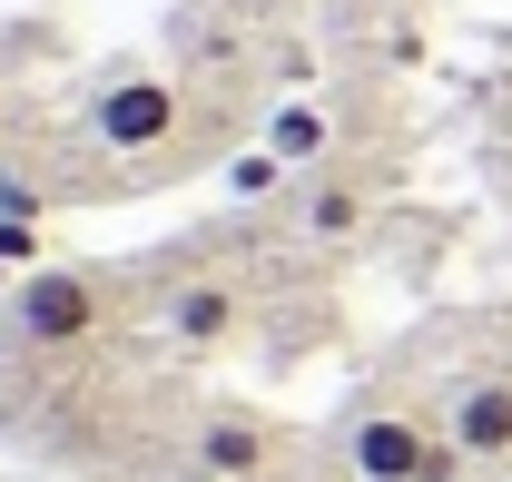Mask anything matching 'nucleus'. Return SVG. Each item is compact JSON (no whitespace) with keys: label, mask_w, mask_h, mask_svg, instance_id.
<instances>
[{"label":"nucleus","mask_w":512,"mask_h":482,"mask_svg":"<svg viewBox=\"0 0 512 482\" xmlns=\"http://www.w3.org/2000/svg\"><path fill=\"white\" fill-rule=\"evenodd\" d=\"M345 463H355V482H463V443L414 414H355Z\"/></svg>","instance_id":"obj_1"},{"label":"nucleus","mask_w":512,"mask_h":482,"mask_svg":"<svg viewBox=\"0 0 512 482\" xmlns=\"http://www.w3.org/2000/svg\"><path fill=\"white\" fill-rule=\"evenodd\" d=\"M99 315H109V296H99V276H79V266H40V276H20L10 305H0L10 345H40V355H50V345H89Z\"/></svg>","instance_id":"obj_2"},{"label":"nucleus","mask_w":512,"mask_h":482,"mask_svg":"<svg viewBox=\"0 0 512 482\" xmlns=\"http://www.w3.org/2000/svg\"><path fill=\"white\" fill-rule=\"evenodd\" d=\"M178 119H188V109H178V89H168V79H148V69H138V79H109V89L89 99V138H99V148H119V158L168 148Z\"/></svg>","instance_id":"obj_3"},{"label":"nucleus","mask_w":512,"mask_h":482,"mask_svg":"<svg viewBox=\"0 0 512 482\" xmlns=\"http://www.w3.org/2000/svg\"><path fill=\"white\" fill-rule=\"evenodd\" d=\"M197 473H207V482H266V473H276V423L207 414V423H197Z\"/></svg>","instance_id":"obj_4"},{"label":"nucleus","mask_w":512,"mask_h":482,"mask_svg":"<svg viewBox=\"0 0 512 482\" xmlns=\"http://www.w3.org/2000/svg\"><path fill=\"white\" fill-rule=\"evenodd\" d=\"M444 433L463 443V463H512V374H473L453 394Z\"/></svg>","instance_id":"obj_5"},{"label":"nucleus","mask_w":512,"mask_h":482,"mask_svg":"<svg viewBox=\"0 0 512 482\" xmlns=\"http://www.w3.org/2000/svg\"><path fill=\"white\" fill-rule=\"evenodd\" d=\"M168 335H178V345H197V355H207V345H227V335H237V286L188 276V286L168 296Z\"/></svg>","instance_id":"obj_6"},{"label":"nucleus","mask_w":512,"mask_h":482,"mask_svg":"<svg viewBox=\"0 0 512 482\" xmlns=\"http://www.w3.org/2000/svg\"><path fill=\"white\" fill-rule=\"evenodd\" d=\"M266 148H276L286 168H306V158H325V148H335V119H325V109H306V99H286V109L266 119Z\"/></svg>","instance_id":"obj_7"},{"label":"nucleus","mask_w":512,"mask_h":482,"mask_svg":"<svg viewBox=\"0 0 512 482\" xmlns=\"http://www.w3.org/2000/svg\"><path fill=\"white\" fill-rule=\"evenodd\" d=\"M355 227H365V187H316V197H306V237H325V246H345L355 237Z\"/></svg>","instance_id":"obj_8"},{"label":"nucleus","mask_w":512,"mask_h":482,"mask_svg":"<svg viewBox=\"0 0 512 482\" xmlns=\"http://www.w3.org/2000/svg\"><path fill=\"white\" fill-rule=\"evenodd\" d=\"M276 178H286L276 148H237V158H227V197H276Z\"/></svg>","instance_id":"obj_9"},{"label":"nucleus","mask_w":512,"mask_h":482,"mask_svg":"<svg viewBox=\"0 0 512 482\" xmlns=\"http://www.w3.org/2000/svg\"><path fill=\"white\" fill-rule=\"evenodd\" d=\"M0 266L10 276H40V217H0Z\"/></svg>","instance_id":"obj_10"},{"label":"nucleus","mask_w":512,"mask_h":482,"mask_svg":"<svg viewBox=\"0 0 512 482\" xmlns=\"http://www.w3.org/2000/svg\"><path fill=\"white\" fill-rule=\"evenodd\" d=\"M0 217H40V187L10 178V168H0Z\"/></svg>","instance_id":"obj_11"},{"label":"nucleus","mask_w":512,"mask_h":482,"mask_svg":"<svg viewBox=\"0 0 512 482\" xmlns=\"http://www.w3.org/2000/svg\"><path fill=\"white\" fill-rule=\"evenodd\" d=\"M10 286H20V276H10V266H0V305H10Z\"/></svg>","instance_id":"obj_12"}]
</instances>
